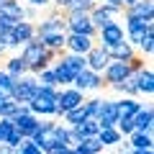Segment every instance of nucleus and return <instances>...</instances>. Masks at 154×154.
Here are the masks:
<instances>
[{"label":"nucleus","mask_w":154,"mask_h":154,"mask_svg":"<svg viewBox=\"0 0 154 154\" xmlns=\"http://www.w3.org/2000/svg\"><path fill=\"white\" fill-rule=\"evenodd\" d=\"M36 26V38L46 49L51 51H64V41H67V31H64V13L57 8L51 16H46L41 23H33Z\"/></svg>","instance_id":"1"},{"label":"nucleus","mask_w":154,"mask_h":154,"mask_svg":"<svg viewBox=\"0 0 154 154\" xmlns=\"http://www.w3.org/2000/svg\"><path fill=\"white\" fill-rule=\"evenodd\" d=\"M59 54H62V51H51V49H46V46L41 44L36 36H33L31 41H26V44L21 46V54H18V57L26 62L28 75H38L41 69H46V67L54 64Z\"/></svg>","instance_id":"2"},{"label":"nucleus","mask_w":154,"mask_h":154,"mask_svg":"<svg viewBox=\"0 0 154 154\" xmlns=\"http://www.w3.org/2000/svg\"><path fill=\"white\" fill-rule=\"evenodd\" d=\"M57 95H59V88H41L38 85L36 95L28 103V110L36 118H51L57 113Z\"/></svg>","instance_id":"3"},{"label":"nucleus","mask_w":154,"mask_h":154,"mask_svg":"<svg viewBox=\"0 0 154 154\" xmlns=\"http://www.w3.org/2000/svg\"><path fill=\"white\" fill-rule=\"evenodd\" d=\"M36 90H38L36 75H23V77H18V80H16L11 98L16 100V103H21V105H28V103H31V98L36 95Z\"/></svg>","instance_id":"4"},{"label":"nucleus","mask_w":154,"mask_h":154,"mask_svg":"<svg viewBox=\"0 0 154 154\" xmlns=\"http://www.w3.org/2000/svg\"><path fill=\"white\" fill-rule=\"evenodd\" d=\"M64 31L67 33H85L95 38V26L90 21V13H64Z\"/></svg>","instance_id":"5"},{"label":"nucleus","mask_w":154,"mask_h":154,"mask_svg":"<svg viewBox=\"0 0 154 154\" xmlns=\"http://www.w3.org/2000/svg\"><path fill=\"white\" fill-rule=\"evenodd\" d=\"M85 103V93L82 90H77V88H59V95H57V113L54 116H64L67 110L77 108V105H82Z\"/></svg>","instance_id":"6"},{"label":"nucleus","mask_w":154,"mask_h":154,"mask_svg":"<svg viewBox=\"0 0 154 154\" xmlns=\"http://www.w3.org/2000/svg\"><path fill=\"white\" fill-rule=\"evenodd\" d=\"M121 16H123V8L105 5V3H95V8L90 11V21H93L95 31H100L103 26H108L110 21H118Z\"/></svg>","instance_id":"7"},{"label":"nucleus","mask_w":154,"mask_h":154,"mask_svg":"<svg viewBox=\"0 0 154 154\" xmlns=\"http://www.w3.org/2000/svg\"><path fill=\"white\" fill-rule=\"evenodd\" d=\"M126 41L131 46H139L141 44V38L146 36L149 31H154V21H144V18H126Z\"/></svg>","instance_id":"8"},{"label":"nucleus","mask_w":154,"mask_h":154,"mask_svg":"<svg viewBox=\"0 0 154 154\" xmlns=\"http://www.w3.org/2000/svg\"><path fill=\"white\" fill-rule=\"evenodd\" d=\"M95 38H98L95 44H100V46L108 49V46H116L118 41H123V38H126V31H123V26L118 21H110L108 26H103L98 33H95Z\"/></svg>","instance_id":"9"},{"label":"nucleus","mask_w":154,"mask_h":154,"mask_svg":"<svg viewBox=\"0 0 154 154\" xmlns=\"http://www.w3.org/2000/svg\"><path fill=\"white\" fill-rule=\"evenodd\" d=\"M72 88H77V90H98V88H105V82H103V75H98V72H93V69H82V72H77L75 75V80H72Z\"/></svg>","instance_id":"10"},{"label":"nucleus","mask_w":154,"mask_h":154,"mask_svg":"<svg viewBox=\"0 0 154 154\" xmlns=\"http://www.w3.org/2000/svg\"><path fill=\"white\" fill-rule=\"evenodd\" d=\"M128 75H131V67H128L126 62H116V59H110V62H108V67L103 69V82L113 88L116 82L126 80Z\"/></svg>","instance_id":"11"},{"label":"nucleus","mask_w":154,"mask_h":154,"mask_svg":"<svg viewBox=\"0 0 154 154\" xmlns=\"http://www.w3.org/2000/svg\"><path fill=\"white\" fill-rule=\"evenodd\" d=\"M85 62H88V69H93V72H98V75H103V69L108 67L110 57H108V51H105V46L93 44V49L85 54Z\"/></svg>","instance_id":"12"},{"label":"nucleus","mask_w":154,"mask_h":154,"mask_svg":"<svg viewBox=\"0 0 154 154\" xmlns=\"http://www.w3.org/2000/svg\"><path fill=\"white\" fill-rule=\"evenodd\" d=\"M95 38L93 36H85V33H67V41H64V51H72V54H88L93 49Z\"/></svg>","instance_id":"13"},{"label":"nucleus","mask_w":154,"mask_h":154,"mask_svg":"<svg viewBox=\"0 0 154 154\" xmlns=\"http://www.w3.org/2000/svg\"><path fill=\"white\" fill-rule=\"evenodd\" d=\"M123 18H144L154 21V0H136L131 5L123 8Z\"/></svg>","instance_id":"14"},{"label":"nucleus","mask_w":154,"mask_h":154,"mask_svg":"<svg viewBox=\"0 0 154 154\" xmlns=\"http://www.w3.org/2000/svg\"><path fill=\"white\" fill-rule=\"evenodd\" d=\"M134 82H136L139 95L152 98V93H154V72H152V67H141V69H136V72H134Z\"/></svg>","instance_id":"15"},{"label":"nucleus","mask_w":154,"mask_h":154,"mask_svg":"<svg viewBox=\"0 0 154 154\" xmlns=\"http://www.w3.org/2000/svg\"><path fill=\"white\" fill-rule=\"evenodd\" d=\"M105 51H108V57H110V59H116V62H126V64L134 59V57H136V49H134V46L128 44L126 38H123V41H118L116 46H108Z\"/></svg>","instance_id":"16"},{"label":"nucleus","mask_w":154,"mask_h":154,"mask_svg":"<svg viewBox=\"0 0 154 154\" xmlns=\"http://www.w3.org/2000/svg\"><path fill=\"white\" fill-rule=\"evenodd\" d=\"M116 121H118V108H116V100H103V105H100V113H98V123H100V128H110V126H116Z\"/></svg>","instance_id":"17"},{"label":"nucleus","mask_w":154,"mask_h":154,"mask_svg":"<svg viewBox=\"0 0 154 154\" xmlns=\"http://www.w3.org/2000/svg\"><path fill=\"white\" fill-rule=\"evenodd\" d=\"M152 128H154V110H152V105H146V108L141 105V110L134 116V131L152 134Z\"/></svg>","instance_id":"18"},{"label":"nucleus","mask_w":154,"mask_h":154,"mask_svg":"<svg viewBox=\"0 0 154 154\" xmlns=\"http://www.w3.org/2000/svg\"><path fill=\"white\" fill-rule=\"evenodd\" d=\"M11 33H13V36H16V41H18V44L23 46V44H26V41H31V38L36 36V26H33L31 21H18L16 26L11 28Z\"/></svg>","instance_id":"19"},{"label":"nucleus","mask_w":154,"mask_h":154,"mask_svg":"<svg viewBox=\"0 0 154 154\" xmlns=\"http://www.w3.org/2000/svg\"><path fill=\"white\" fill-rule=\"evenodd\" d=\"M116 108H118V118H134L141 110V103L136 98H123V100H116Z\"/></svg>","instance_id":"20"},{"label":"nucleus","mask_w":154,"mask_h":154,"mask_svg":"<svg viewBox=\"0 0 154 154\" xmlns=\"http://www.w3.org/2000/svg\"><path fill=\"white\" fill-rule=\"evenodd\" d=\"M0 16L13 18V21H23V5H21V0H0Z\"/></svg>","instance_id":"21"},{"label":"nucleus","mask_w":154,"mask_h":154,"mask_svg":"<svg viewBox=\"0 0 154 154\" xmlns=\"http://www.w3.org/2000/svg\"><path fill=\"white\" fill-rule=\"evenodd\" d=\"M75 154H103V144L98 141V136H88V139H82L80 144H75Z\"/></svg>","instance_id":"22"},{"label":"nucleus","mask_w":154,"mask_h":154,"mask_svg":"<svg viewBox=\"0 0 154 154\" xmlns=\"http://www.w3.org/2000/svg\"><path fill=\"white\" fill-rule=\"evenodd\" d=\"M51 72H54L57 85H59V88H69V85H72V80H75V72H72V69H67V67L62 64L59 59H57L54 64H51Z\"/></svg>","instance_id":"23"},{"label":"nucleus","mask_w":154,"mask_h":154,"mask_svg":"<svg viewBox=\"0 0 154 154\" xmlns=\"http://www.w3.org/2000/svg\"><path fill=\"white\" fill-rule=\"evenodd\" d=\"M3 69H5L13 80H18V77L28 75V67H26V62H23L21 57H11V59H5V67H3Z\"/></svg>","instance_id":"24"},{"label":"nucleus","mask_w":154,"mask_h":154,"mask_svg":"<svg viewBox=\"0 0 154 154\" xmlns=\"http://www.w3.org/2000/svg\"><path fill=\"white\" fill-rule=\"evenodd\" d=\"M128 139V146L131 149H154V139L152 134H144V131H134Z\"/></svg>","instance_id":"25"},{"label":"nucleus","mask_w":154,"mask_h":154,"mask_svg":"<svg viewBox=\"0 0 154 154\" xmlns=\"http://www.w3.org/2000/svg\"><path fill=\"white\" fill-rule=\"evenodd\" d=\"M121 139H123V136L118 134V128H116V126H110V128H100V131H98V141L103 144V146H116Z\"/></svg>","instance_id":"26"},{"label":"nucleus","mask_w":154,"mask_h":154,"mask_svg":"<svg viewBox=\"0 0 154 154\" xmlns=\"http://www.w3.org/2000/svg\"><path fill=\"white\" fill-rule=\"evenodd\" d=\"M113 90H118V93H123L126 98H139V90H136V82H134V72L126 77V80H121V82H116Z\"/></svg>","instance_id":"27"},{"label":"nucleus","mask_w":154,"mask_h":154,"mask_svg":"<svg viewBox=\"0 0 154 154\" xmlns=\"http://www.w3.org/2000/svg\"><path fill=\"white\" fill-rule=\"evenodd\" d=\"M95 3H98V0H69V5L62 13H90L95 8Z\"/></svg>","instance_id":"28"},{"label":"nucleus","mask_w":154,"mask_h":154,"mask_svg":"<svg viewBox=\"0 0 154 154\" xmlns=\"http://www.w3.org/2000/svg\"><path fill=\"white\" fill-rule=\"evenodd\" d=\"M85 108L82 105H77V108H72V110H67L64 116H62V118H64V126H75V123H82L85 121Z\"/></svg>","instance_id":"29"},{"label":"nucleus","mask_w":154,"mask_h":154,"mask_svg":"<svg viewBox=\"0 0 154 154\" xmlns=\"http://www.w3.org/2000/svg\"><path fill=\"white\" fill-rule=\"evenodd\" d=\"M13 85H16V80H13L5 69H0V98H11L13 95Z\"/></svg>","instance_id":"30"},{"label":"nucleus","mask_w":154,"mask_h":154,"mask_svg":"<svg viewBox=\"0 0 154 154\" xmlns=\"http://www.w3.org/2000/svg\"><path fill=\"white\" fill-rule=\"evenodd\" d=\"M36 80H38V85H41V88H59V85H57V77H54V72H51V67L41 69V72L36 75Z\"/></svg>","instance_id":"31"},{"label":"nucleus","mask_w":154,"mask_h":154,"mask_svg":"<svg viewBox=\"0 0 154 154\" xmlns=\"http://www.w3.org/2000/svg\"><path fill=\"white\" fill-rule=\"evenodd\" d=\"M116 128H118V134H121L123 139L131 136L134 134V118H118V121H116Z\"/></svg>","instance_id":"32"},{"label":"nucleus","mask_w":154,"mask_h":154,"mask_svg":"<svg viewBox=\"0 0 154 154\" xmlns=\"http://www.w3.org/2000/svg\"><path fill=\"white\" fill-rule=\"evenodd\" d=\"M100 105H103V100H100V98H93V100H85V103H82V108H85V113H88V116L98 118V113H100Z\"/></svg>","instance_id":"33"},{"label":"nucleus","mask_w":154,"mask_h":154,"mask_svg":"<svg viewBox=\"0 0 154 154\" xmlns=\"http://www.w3.org/2000/svg\"><path fill=\"white\" fill-rule=\"evenodd\" d=\"M139 49H141V54L152 57V51H154V31H149L146 36L141 38V44H139Z\"/></svg>","instance_id":"34"},{"label":"nucleus","mask_w":154,"mask_h":154,"mask_svg":"<svg viewBox=\"0 0 154 154\" xmlns=\"http://www.w3.org/2000/svg\"><path fill=\"white\" fill-rule=\"evenodd\" d=\"M18 154H41V149H38L31 139H23V141L18 144Z\"/></svg>","instance_id":"35"},{"label":"nucleus","mask_w":154,"mask_h":154,"mask_svg":"<svg viewBox=\"0 0 154 154\" xmlns=\"http://www.w3.org/2000/svg\"><path fill=\"white\" fill-rule=\"evenodd\" d=\"M13 128H16V126H13L11 118H0V144H3V141L13 134Z\"/></svg>","instance_id":"36"},{"label":"nucleus","mask_w":154,"mask_h":154,"mask_svg":"<svg viewBox=\"0 0 154 154\" xmlns=\"http://www.w3.org/2000/svg\"><path fill=\"white\" fill-rule=\"evenodd\" d=\"M21 141H23V136L16 131V128H13V134H11V136H8L3 144H5V146H13V149H18V144H21Z\"/></svg>","instance_id":"37"},{"label":"nucleus","mask_w":154,"mask_h":154,"mask_svg":"<svg viewBox=\"0 0 154 154\" xmlns=\"http://www.w3.org/2000/svg\"><path fill=\"white\" fill-rule=\"evenodd\" d=\"M16 23H18V21H13V18H5V16H0V36H3V33H8L13 26H16Z\"/></svg>","instance_id":"38"},{"label":"nucleus","mask_w":154,"mask_h":154,"mask_svg":"<svg viewBox=\"0 0 154 154\" xmlns=\"http://www.w3.org/2000/svg\"><path fill=\"white\" fill-rule=\"evenodd\" d=\"M128 149H131V146H128V141H123V139L116 144V154H128Z\"/></svg>","instance_id":"39"},{"label":"nucleus","mask_w":154,"mask_h":154,"mask_svg":"<svg viewBox=\"0 0 154 154\" xmlns=\"http://www.w3.org/2000/svg\"><path fill=\"white\" fill-rule=\"evenodd\" d=\"M28 3H31L33 8H46V5L51 3V0H28Z\"/></svg>","instance_id":"40"},{"label":"nucleus","mask_w":154,"mask_h":154,"mask_svg":"<svg viewBox=\"0 0 154 154\" xmlns=\"http://www.w3.org/2000/svg\"><path fill=\"white\" fill-rule=\"evenodd\" d=\"M128 154H154V149H128Z\"/></svg>","instance_id":"41"},{"label":"nucleus","mask_w":154,"mask_h":154,"mask_svg":"<svg viewBox=\"0 0 154 154\" xmlns=\"http://www.w3.org/2000/svg\"><path fill=\"white\" fill-rule=\"evenodd\" d=\"M51 3H54V5L59 8V11H64V8L69 5V0H51Z\"/></svg>","instance_id":"42"},{"label":"nucleus","mask_w":154,"mask_h":154,"mask_svg":"<svg viewBox=\"0 0 154 154\" xmlns=\"http://www.w3.org/2000/svg\"><path fill=\"white\" fill-rule=\"evenodd\" d=\"M54 154H75V149H72V146H62V149H57Z\"/></svg>","instance_id":"43"},{"label":"nucleus","mask_w":154,"mask_h":154,"mask_svg":"<svg viewBox=\"0 0 154 154\" xmlns=\"http://www.w3.org/2000/svg\"><path fill=\"white\" fill-rule=\"evenodd\" d=\"M103 3H105V5H116V8H123V3H121V0H103Z\"/></svg>","instance_id":"44"},{"label":"nucleus","mask_w":154,"mask_h":154,"mask_svg":"<svg viewBox=\"0 0 154 154\" xmlns=\"http://www.w3.org/2000/svg\"><path fill=\"white\" fill-rule=\"evenodd\" d=\"M5 51H8V46H5V41H3V36H0V57L5 54Z\"/></svg>","instance_id":"45"},{"label":"nucleus","mask_w":154,"mask_h":154,"mask_svg":"<svg viewBox=\"0 0 154 154\" xmlns=\"http://www.w3.org/2000/svg\"><path fill=\"white\" fill-rule=\"evenodd\" d=\"M121 3H123V8H126V5H131V3H136V0H121Z\"/></svg>","instance_id":"46"},{"label":"nucleus","mask_w":154,"mask_h":154,"mask_svg":"<svg viewBox=\"0 0 154 154\" xmlns=\"http://www.w3.org/2000/svg\"><path fill=\"white\" fill-rule=\"evenodd\" d=\"M41 154H44V152H41Z\"/></svg>","instance_id":"47"}]
</instances>
